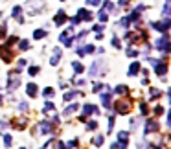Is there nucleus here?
Masks as SVG:
<instances>
[{"instance_id":"30","label":"nucleus","mask_w":171,"mask_h":149,"mask_svg":"<svg viewBox=\"0 0 171 149\" xmlns=\"http://www.w3.org/2000/svg\"><path fill=\"white\" fill-rule=\"evenodd\" d=\"M164 15H171V6H169V4L164 8Z\"/></svg>"},{"instance_id":"12","label":"nucleus","mask_w":171,"mask_h":149,"mask_svg":"<svg viewBox=\"0 0 171 149\" xmlns=\"http://www.w3.org/2000/svg\"><path fill=\"white\" fill-rule=\"evenodd\" d=\"M138 70H140V65H138V63H133L131 68H129V76H134V74H138Z\"/></svg>"},{"instance_id":"10","label":"nucleus","mask_w":171,"mask_h":149,"mask_svg":"<svg viewBox=\"0 0 171 149\" xmlns=\"http://www.w3.org/2000/svg\"><path fill=\"white\" fill-rule=\"evenodd\" d=\"M81 20H90L92 18V15H90V13H88L87 9H79V15H77Z\"/></svg>"},{"instance_id":"13","label":"nucleus","mask_w":171,"mask_h":149,"mask_svg":"<svg viewBox=\"0 0 171 149\" xmlns=\"http://www.w3.org/2000/svg\"><path fill=\"white\" fill-rule=\"evenodd\" d=\"M20 11H22V9H20L18 6H17V8H13V17H15V18L18 20V22H22V17H20Z\"/></svg>"},{"instance_id":"1","label":"nucleus","mask_w":171,"mask_h":149,"mask_svg":"<svg viewBox=\"0 0 171 149\" xmlns=\"http://www.w3.org/2000/svg\"><path fill=\"white\" fill-rule=\"evenodd\" d=\"M156 48H158L160 52H164V53H169L171 52V44H169V39L164 35V37H160L158 40H156Z\"/></svg>"},{"instance_id":"11","label":"nucleus","mask_w":171,"mask_h":149,"mask_svg":"<svg viewBox=\"0 0 171 149\" xmlns=\"http://www.w3.org/2000/svg\"><path fill=\"white\" fill-rule=\"evenodd\" d=\"M13 87H15V89L18 87V76H13L11 74L9 76V89H13Z\"/></svg>"},{"instance_id":"24","label":"nucleus","mask_w":171,"mask_h":149,"mask_svg":"<svg viewBox=\"0 0 171 149\" xmlns=\"http://www.w3.org/2000/svg\"><path fill=\"white\" fill-rule=\"evenodd\" d=\"M76 96V92H68L66 96H65V101H72V98Z\"/></svg>"},{"instance_id":"32","label":"nucleus","mask_w":171,"mask_h":149,"mask_svg":"<svg viewBox=\"0 0 171 149\" xmlns=\"http://www.w3.org/2000/svg\"><path fill=\"white\" fill-rule=\"evenodd\" d=\"M70 22H72V24H79V22H81V18H79V17H72V18H70Z\"/></svg>"},{"instance_id":"3","label":"nucleus","mask_w":171,"mask_h":149,"mask_svg":"<svg viewBox=\"0 0 171 149\" xmlns=\"http://www.w3.org/2000/svg\"><path fill=\"white\" fill-rule=\"evenodd\" d=\"M151 63L155 65V70H156L158 76H164V74L167 72V65L166 63H160V61H151Z\"/></svg>"},{"instance_id":"2","label":"nucleus","mask_w":171,"mask_h":149,"mask_svg":"<svg viewBox=\"0 0 171 149\" xmlns=\"http://www.w3.org/2000/svg\"><path fill=\"white\" fill-rule=\"evenodd\" d=\"M116 109H118V112H121V114H127L129 111H131V103H129V101H118V103H116Z\"/></svg>"},{"instance_id":"22","label":"nucleus","mask_w":171,"mask_h":149,"mask_svg":"<svg viewBox=\"0 0 171 149\" xmlns=\"http://www.w3.org/2000/svg\"><path fill=\"white\" fill-rule=\"evenodd\" d=\"M18 46H20V50H28V48H30V43H28V40H22Z\"/></svg>"},{"instance_id":"37","label":"nucleus","mask_w":171,"mask_h":149,"mask_svg":"<svg viewBox=\"0 0 171 149\" xmlns=\"http://www.w3.org/2000/svg\"><path fill=\"white\" fill-rule=\"evenodd\" d=\"M55 149H66V145H63V144H61V142H59V144L55 145Z\"/></svg>"},{"instance_id":"26","label":"nucleus","mask_w":171,"mask_h":149,"mask_svg":"<svg viewBox=\"0 0 171 149\" xmlns=\"http://www.w3.org/2000/svg\"><path fill=\"white\" fill-rule=\"evenodd\" d=\"M44 109L46 111H52L53 109V103H52V101H46V103H44Z\"/></svg>"},{"instance_id":"14","label":"nucleus","mask_w":171,"mask_h":149,"mask_svg":"<svg viewBox=\"0 0 171 149\" xmlns=\"http://www.w3.org/2000/svg\"><path fill=\"white\" fill-rule=\"evenodd\" d=\"M72 66H74V72H76V74H81V72H83V65L77 63V61H76V63H74Z\"/></svg>"},{"instance_id":"42","label":"nucleus","mask_w":171,"mask_h":149,"mask_svg":"<svg viewBox=\"0 0 171 149\" xmlns=\"http://www.w3.org/2000/svg\"><path fill=\"white\" fill-rule=\"evenodd\" d=\"M22 149H24V147H22Z\"/></svg>"},{"instance_id":"25","label":"nucleus","mask_w":171,"mask_h":149,"mask_svg":"<svg viewBox=\"0 0 171 149\" xmlns=\"http://www.w3.org/2000/svg\"><path fill=\"white\" fill-rule=\"evenodd\" d=\"M4 142H6V147L11 145V136H9V134H6V136H4Z\"/></svg>"},{"instance_id":"29","label":"nucleus","mask_w":171,"mask_h":149,"mask_svg":"<svg viewBox=\"0 0 171 149\" xmlns=\"http://www.w3.org/2000/svg\"><path fill=\"white\" fill-rule=\"evenodd\" d=\"M151 96H153V98H158V96H160V90H156V89H151Z\"/></svg>"},{"instance_id":"41","label":"nucleus","mask_w":171,"mask_h":149,"mask_svg":"<svg viewBox=\"0 0 171 149\" xmlns=\"http://www.w3.org/2000/svg\"><path fill=\"white\" fill-rule=\"evenodd\" d=\"M167 2H171V0H167Z\"/></svg>"},{"instance_id":"23","label":"nucleus","mask_w":171,"mask_h":149,"mask_svg":"<svg viewBox=\"0 0 171 149\" xmlns=\"http://www.w3.org/2000/svg\"><path fill=\"white\" fill-rule=\"evenodd\" d=\"M43 94L50 98V96H53V89H44V90H43Z\"/></svg>"},{"instance_id":"34","label":"nucleus","mask_w":171,"mask_h":149,"mask_svg":"<svg viewBox=\"0 0 171 149\" xmlns=\"http://www.w3.org/2000/svg\"><path fill=\"white\" fill-rule=\"evenodd\" d=\"M112 46H116V48H120V40H118V39H116V37L112 39Z\"/></svg>"},{"instance_id":"5","label":"nucleus","mask_w":171,"mask_h":149,"mask_svg":"<svg viewBox=\"0 0 171 149\" xmlns=\"http://www.w3.org/2000/svg\"><path fill=\"white\" fill-rule=\"evenodd\" d=\"M53 20H55V24H57V26L65 24V22H66V13H65L63 9H61V11L57 13V15H55V18H53Z\"/></svg>"},{"instance_id":"36","label":"nucleus","mask_w":171,"mask_h":149,"mask_svg":"<svg viewBox=\"0 0 171 149\" xmlns=\"http://www.w3.org/2000/svg\"><path fill=\"white\" fill-rule=\"evenodd\" d=\"M140 109H142V112H143V114H147V107H145V103H142Z\"/></svg>"},{"instance_id":"19","label":"nucleus","mask_w":171,"mask_h":149,"mask_svg":"<svg viewBox=\"0 0 171 149\" xmlns=\"http://www.w3.org/2000/svg\"><path fill=\"white\" fill-rule=\"evenodd\" d=\"M76 111H77V105L74 103V105H70V107H68V109L65 111V114H72V112H76Z\"/></svg>"},{"instance_id":"27","label":"nucleus","mask_w":171,"mask_h":149,"mask_svg":"<svg viewBox=\"0 0 171 149\" xmlns=\"http://www.w3.org/2000/svg\"><path fill=\"white\" fill-rule=\"evenodd\" d=\"M28 72L31 74V76H35V74H39V68H37V66H31V68H30Z\"/></svg>"},{"instance_id":"7","label":"nucleus","mask_w":171,"mask_h":149,"mask_svg":"<svg viewBox=\"0 0 171 149\" xmlns=\"http://www.w3.org/2000/svg\"><path fill=\"white\" fill-rule=\"evenodd\" d=\"M156 129H158V123H156V121L149 120L147 123H145V133H155Z\"/></svg>"},{"instance_id":"28","label":"nucleus","mask_w":171,"mask_h":149,"mask_svg":"<svg viewBox=\"0 0 171 149\" xmlns=\"http://www.w3.org/2000/svg\"><path fill=\"white\" fill-rule=\"evenodd\" d=\"M17 40H18L17 37H9V40H8V46H13V44L17 43Z\"/></svg>"},{"instance_id":"40","label":"nucleus","mask_w":171,"mask_h":149,"mask_svg":"<svg viewBox=\"0 0 171 149\" xmlns=\"http://www.w3.org/2000/svg\"><path fill=\"white\" fill-rule=\"evenodd\" d=\"M167 123H169V127H171V118H169V120H167Z\"/></svg>"},{"instance_id":"33","label":"nucleus","mask_w":171,"mask_h":149,"mask_svg":"<svg viewBox=\"0 0 171 149\" xmlns=\"http://www.w3.org/2000/svg\"><path fill=\"white\" fill-rule=\"evenodd\" d=\"M101 2V0H87V4H90V6H98Z\"/></svg>"},{"instance_id":"6","label":"nucleus","mask_w":171,"mask_h":149,"mask_svg":"<svg viewBox=\"0 0 171 149\" xmlns=\"http://www.w3.org/2000/svg\"><path fill=\"white\" fill-rule=\"evenodd\" d=\"M26 92H28L30 98H35L37 96V85L35 83H30L28 87H26Z\"/></svg>"},{"instance_id":"17","label":"nucleus","mask_w":171,"mask_h":149,"mask_svg":"<svg viewBox=\"0 0 171 149\" xmlns=\"http://www.w3.org/2000/svg\"><path fill=\"white\" fill-rule=\"evenodd\" d=\"M114 92H116V94H125V92H127V87L120 85V87H116V89H114Z\"/></svg>"},{"instance_id":"20","label":"nucleus","mask_w":171,"mask_h":149,"mask_svg":"<svg viewBox=\"0 0 171 149\" xmlns=\"http://www.w3.org/2000/svg\"><path fill=\"white\" fill-rule=\"evenodd\" d=\"M127 55L129 57H136V55H138V52H136L134 48H127Z\"/></svg>"},{"instance_id":"16","label":"nucleus","mask_w":171,"mask_h":149,"mask_svg":"<svg viewBox=\"0 0 171 149\" xmlns=\"http://www.w3.org/2000/svg\"><path fill=\"white\" fill-rule=\"evenodd\" d=\"M44 35H46L44 30H35V33H33V37H35V39H43Z\"/></svg>"},{"instance_id":"35","label":"nucleus","mask_w":171,"mask_h":149,"mask_svg":"<svg viewBox=\"0 0 171 149\" xmlns=\"http://www.w3.org/2000/svg\"><path fill=\"white\" fill-rule=\"evenodd\" d=\"M96 127H98V123H96V121H90V123H88V129H96Z\"/></svg>"},{"instance_id":"39","label":"nucleus","mask_w":171,"mask_h":149,"mask_svg":"<svg viewBox=\"0 0 171 149\" xmlns=\"http://www.w3.org/2000/svg\"><path fill=\"white\" fill-rule=\"evenodd\" d=\"M167 94H169V101H171V89H169V92H167Z\"/></svg>"},{"instance_id":"15","label":"nucleus","mask_w":171,"mask_h":149,"mask_svg":"<svg viewBox=\"0 0 171 149\" xmlns=\"http://www.w3.org/2000/svg\"><path fill=\"white\" fill-rule=\"evenodd\" d=\"M52 131V127H50V123H43L40 125V133H44V134H48Z\"/></svg>"},{"instance_id":"4","label":"nucleus","mask_w":171,"mask_h":149,"mask_svg":"<svg viewBox=\"0 0 171 149\" xmlns=\"http://www.w3.org/2000/svg\"><path fill=\"white\" fill-rule=\"evenodd\" d=\"M127 138H129V133H125V131L118 133V140H120V149H125V147H127Z\"/></svg>"},{"instance_id":"38","label":"nucleus","mask_w":171,"mask_h":149,"mask_svg":"<svg viewBox=\"0 0 171 149\" xmlns=\"http://www.w3.org/2000/svg\"><path fill=\"white\" fill-rule=\"evenodd\" d=\"M127 2H129V0H120V2H118V4H120V6H125Z\"/></svg>"},{"instance_id":"8","label":"nucleus","mask_w":171,"mask_h":149,"mask_svg":"<svg viewBox=\"0 0 171 149\" xmlns=\"http://www.w3.org/2000/svg\"><path fill=\"white\" fill-rule=\"evenodd\" d=\"M0 53H2L4 61H11V52H9L8 46H0Z\"/></svg>"},{"instance_id":"18","label":"nucleus","mask_w":171,"mask_h":149,"mask_svg":"<svg viewBox=\"0 0 171 149\" xmlns=\"http://www.w3.org/2000/svg\"><path fill=\"white\" fill-rule=\"evenodd\" d=\"M101 144H103V134H98L94 138V145H101Z\"/></svg>"},{"instance_id":"21","label":"nucleus","mask_w":171,"mask_h":149,"mask_svg":"<svg viewBox=\"0 0 171 149\" xmlns=\"http://www.w3.org/2000/svg\"><path fill=\"white\" fill-rule=\"evenodd\" d=\"M155 112H156V116H162V114H164V107L156 105V107H155Z\"/></svg>"},{"instance_id":"9","label":"nucleus","mask_w":171,"mask_h":149,"mask_svg":"<svg viewBox=\"0 0 171 149\" xmlns=\"http://www.w3.org/2000/svg\"><path fill=\"white\" fill-rule=\"evenodd\" d=\"M101 103H103V107H111V94L105 92V94H101Z\"/></svg>"},{"instance_id":"31","label":"nucleus","mask_w":171,"mask_h":149,"mask_svg":"<svg viewBox=\"0 0 171 149\" xmlns=\"http://www.w3.org/2000/svg\"><path fill=\"white\" fill-rule=\"evenodd\" d=\"M99 20H103V22H105V20H107V13H103V11H99Z\"/></svg>"}]
</instances>
